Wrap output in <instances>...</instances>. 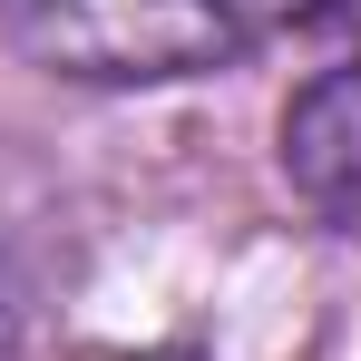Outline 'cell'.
<instances>
[{"label": "cell", "instance_id": "cell-1", "mask_svg": "<svg viewBox=\"0 0 361 361\" xmlns=\"http://www.w3.org/2000/svg\"><path fill=\"white\" fill-rule=\"evenodd\" d=\"M312 0H10L20 49L59 78H195L225 68L235 49L274 39L283 20H302Z\"/></svg>", "mask_w": 361, "mask_h": 361}, {"label": "cell", "instance_id": "cell-2", "mask_svg": "<svg viewBox=\"0 0 361 361\" xmlns=\"http://www.w3.org/2000/svg\"><path fill=\"white\" fill-rule=\"evenodd\" d=\"M283 176L332 235L361 244V59L322 68L283 108Z\"/></svg>", "mask_w": 361, "mask_h": 361}, {"label": "cell", "instance_id": "cell-3", "mask_svg": "<svg viewBox=\"0 0 361 361\" xmlns=\"http://www.w3.org/2000/svg\"><path fill=\"white\" fill-rule=\"evenodd\" d=\"M322 10H332V20H342V30L361 39V0H322Z\"/></svg>", "mask_w": 361, "mask_h": 361}, {"label": "cell", "instance_id": "cell-4", "mask_svg": "<svg viewBox=\"0 0 361 361\" xmlns=\"http://www.w3.org/2000/svg\"><path fill=\"white\" fill-rule=\"evenodd\" d=\"M118 361H185V352H118Z\"/></svg>", "mask_w": 361, "mask_h": 361}]
</instances>
